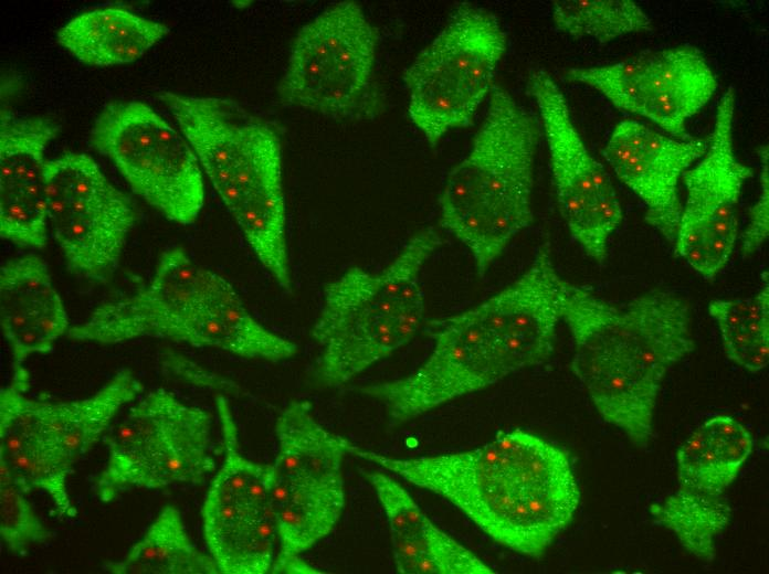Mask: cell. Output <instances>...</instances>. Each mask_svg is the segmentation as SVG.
<instances>
[{
	"label": "cell",
	"mask_w": 769,
	"mask_h": 574,
	"mask_svg": "<svg viewBox=\"0 0 769 574\" xmlns=\"http://www.w3.org/2000/svg\"><path fill=\"white\" fill-rule=\"evenodd\" d=\"M549 241L510 285L481 304L429 322L433 349L410 375L361 387L401 426L463 395L546 361L560 316V284Z\"/></svg>",
	"instance_id": "obj_1"
},
{
	"label": "cell",
	"mask_w": 769,
	"mask_h": 574,
	"mask_svg": "<svg viewBox=\"0 0 769 574\" xmlns=\"http://www.w3.org/2000/svg\"><path fill=\"white\" fill-rule=\"evenodd\" d=\"M350 455L444 498L494 541L534 559L569 525L580 502L568 454L520 428L457 453L402 459L354 445Z\"/></svg>",
	"instance_id": "obj_2"
},
{
	"label": "cell",
	"mask_w": 769,
	"mask_h": 574,
	"mask_svg": "<svg viewBox=\"0 0 769 574\" xmlns=\"http://www.w3.org/2000/svg\"><path fill=\"white\" fill-rule=\"evenodd\" d=\"M560 297L572 372L607 423L647 446L663 380L695 348L688 304L654 289L615 305L563 278Z\"/></svg>",
	"instance_id": "obj_3"
},
{
	"label": "cell",
	"mask_w": 769,
	"mask_h": 574,
	"mask_svg": "<svg viewBox=\"0 0 769 574\" xmlns=\"http://www.w3.org/2000/svg\"><path fill=\"white\" fill-rule=\"evenodd\" d=\"M159 98L260 263L291 293L278 129L229 98L172 92Z\"/></svg>",
	"instance_id": "obj_4"
},
{
	"label": "cell",
	"mask_w": 769,
	"mask_h": 574,
	"mask_svg": "<svg viewBox=\"0 0 769 574\" xmlns=\"http://www.w3.org/2000/svg\"><path fill=\"white\" fill-rule=\"evenodd\" d=\"M538 139L537 120L494 85L470 153L445 179L440 223L470 251L481 277L533 222Z\"/></svg>",
	"instance_id": "obj_5"
},
{
	"label": "cell",
	"mask_w": 769,
	"mask_h": 574,
	"mask_svg": "<svg viewBox=\"0 0 769 574\" xmlns=\"http://www.w3.org/2000/svg\"><path fill=\"white\" fill-rule=\"evenodd\" d=\"M441 244L439 232L425 227L381 272L352 266L325 287L312 328L323 384L350 381L414 338L425 312L421 272Z\"/></svg>",
	"instance_id": "obj_6"
},
{
	"label": "cell",
	"mask_w": 769,
	"mask_h": 574,
	"mask_svg": "<svg viewBox=\"0 0 769 574\" xmlns=\"http://www.w3.org/2000/svg\"><path fill=\"white\" fill-rule=\"evenodd\" d=\"M30 385L27 370L12 373L0 391V464L27 493L45 492L59 517L74 518L69 475L144 386L128 368L119 369L93 395L76 401L33 400L25 394Z\"/></svg>",
	"instance_id": "obj_7"
},
{
	"label": "cell",
	"mask_w": 769,
	"mask_h": 574,
	"mask_svg": "<svg viewBox=\"0 0 769 574\" xmlns=\"http://www.w3.org/2000/svg\"><path fill=\"white\" fill-rule=\"evenodd\" d=\"M379 35L355 1L324 10L295 35L277 86L287 107L362 120L384 108L375 79Z\"/></svg>",
	"instance_id": "obj_8"
},
{
	"label": "cell",
	"mask_w": 769,
	"mask_h": 574,
	"mask_svg": "<svg viewBox=\"0 0 769 574\" xmlns=\"http://www.w3.org/2000/svg\"><path fill=\"white\" fill-rule=\"evenodd\" d=\"M212 416L157 389L104 434L107 460L94 481L102 502L133 489L198 485L214 471Z\"/></svg>",
	"instance_id": "obj_9"
},
{
	"label": "cell",
	"mask_w": 769,
	"mask_h": 574,
	"mask_svg": "<svg viewBox=\"0 0 769 574\" xmlns=\"http://www.w3.org/2000/svg\"><path fill=\"white\" fill-rule=\"evenodd\" d=\"M506 51L497 18L460 3L443 30L407 67L408 114L426 141L436 146L450 130L472 124Z\"/></svg>",
	"instance_id": "obj_10"
},
{
	"label": "cell",
	"mask_w": 769,
	"mask_h": 574,
	"mask_svg": "<svg viewBox=\"0 0 769 574\" xmlns=\"http://www.w3.org/2000/svg\"><path fill=\"white\" fill-rule=\"evenodd\" d=\"M89 141L165 217L182 225L196 222L204 204L199 159L183 134L149 105L107 104L94 120Z\"/></svg>",
	"instance_id": "obj_11"
},
{
	"label": "cell",
	"mask_w": 769,
	"mask_h": 574,
	"mask_svg": "<svg viewBox=\"0 0 769 574\" xmlns=\"http://www.w3.org/2000/svg\"><path fill=\"white\" fill-rule=\"evenodd\" d=\"M46 217L69 270L108 281L136 222L128 195L86 153L66 152L45 166Z\"/></svg>",
	"instance_id": "obj_12"
},
{
	"label": "cell",
	"mask_w": 769,
	"mask_h": 574,
	"mask_svg": "<svg viewBox=\"0 0 769 574\" xmlns=\"http://www.w3.org/2000/svg\"><path fill=\"white\" fill-rule=\"evenodd\" d=\"M223 461L210 482L201 514L209 554L223 574L271 572L278 536L272 511L273 466L246 458L228 400L215 397Z\"/></svg>",
	"instance_id": "obj_13"
},
{
	"label": "cell",
	"mask_w": 769,
	"mask_h": 574,
	"mask_svg": "<svg viewBox=\"0 0 769 574\" xmlns=\"http://www.w3.org/2000/svg\"><path fill=\"white\" fill-rule=\"evenodd\" d=\"M526 86L541 118L562 217L584 253L602 264L608 256L609 238L623 219L614 187L583 142L565 95L551 75L544 68H534Z\"/></svg>",
	"instance_id": "obj_14"
},
{
	"label": "cell",
	"mask_w": 769,
	"mask_h": 574,
	"mask_svg": "<svg viewBox=\"0 0 769 574\" xmlns=\"http://www.w3.org/2000/svg\"><path fill=\"white\" fill-rule=\"evenodd\" d=\"M735 104L730 86L718 103L705 153L682 176L686 200L674 240L675 253L709 280L731 257L739 235V198L754 173L735 155Z\"/></svg>",
	"instance_id": "obj_15"
},
{
	"label": "cell",
	"mask_w": 769,
	"mask_h": 574,
	"mask_svg": "<svg viewBox=\"0 0 769 574\" xmlns=\"http://www.w3.org/2000/svg\"><path fill=\"white\" fill-rule=\"evenodd\" d=\"M565 78L598 91L620 110L650 119L671 137L692 139L686 121L713 97L717 78L703 53L681 45L623 61L572 67Z\"/></svg>",
	"instance_id": "obj_16"
},
{
	"label": "cell",
	"mask_w": 769,
	"mask_h": 574,
	"mask_svg": "<svg viewBox=\"0 0 769 574\" xmlns=\"http://www.w3.org/2000/svg\"><path fill=\"white\" fill-rule=\"evenodd\" d=\"M228 283L197 263L181 247L165 251L149 284L139 291L97 307L67 337L115 344L138 338L167 339L190 312Z\"/></svg>",
	"instance_id": "obj_17"
},
{
	"label": "cell",
	"mask_w": 769,
	"mask_h": 574,
	"mask_svg": "<svg viewBox=\"0 0 769 574\" xmlns=\"http://www.w3.org/2000/svg\"><path fill=\"white\" fill-rule=\"evenodd\" d=\"M706 149V140H680L624 120L614 127L602 153L617 177L644 203L647 224L674 243L682 212L678 181Z\"/></svg>",
	"instance_id": "obj_18"
},
{
	"label": "cell",
	"mask_w": 769,
	"mask_h": 574,
	"mask_svg": "<svg viewBox=\"0 0 769 574\" xmlns=\"http://www.w3.org/2000/svg\"><path fill=\"white\" fill-rule=\"evenodd\" d=\"M59 131L46 116L1 111L0 234L15 245L32 249L46 245L44 153Z\"/></svg>",
	"instance_id": "obj_19"
},
{
	"label": "cell",
	"mask_w": 769,
	"mask_h": 574,
	"mask_svg": "<svg viewBox=\"0 0 769 574\" xmlns=\"http://www.w3.org/2000/svg\"><path fill=\"white\" fill-rule=\"evenodd\" d=\"M752 449V436L740 422L727 415L708 418L678 448V489L663 504L729 519L724 495Z\"/></svg>",
	"instance_id": "obj_20"
},
{
	"label": "cell",
	"mask_w": 769,
	"mask_h": 574,
	"mask_svg": "<svg viewBox=\"0 0 769 574\" xmlns=\"http://www.w3.org/2000/svg\"><path fill=\"white\" fill-rule=\"evenodd\" d=\"M0 325L12 357V372L25 370L35 353H49L70 330L69 316L49 266L36 254H25L0 269Z\"/></svg>",
	"instance_id": "obj_21"
},
{
	"label": "cell",
	"mask_w": 769,
	"mask_h": 574,
	"mask_svg": "<svg viewBox=\"0 0 769 574\" xmlns=\"http://www.w3.org/2000/svg\"><path fill=\"white\" fill-rule=\"evenodd\" d=\"M361 471L384 511L399 573H495L471 550L439 529L392 477L381 471Z\"/></svg>",
	"instance_id": "obj_22"
},
{
	"label": "cell",
	"mask_w": 769,
	"mask_h": 574,
	"mask_svg": "<svg viewBox=\"0 0 769 574\" xmlns=\"http://www.w3.org/2000/svg\"><path fill=\"white\" fill-rule=\"evenodd\" d=\"M168 339L271 362L292 358L298 350L294 342L263 327L247 311L229 281L188 315Z\"/></svg>",
	"instance_id": "obj_23"
},
{
	"label": "cell",
	"mask_w": 769,
	"mask_h": 574,
	"mask_svg": "<svg viewBox=\"0 0 769 574\" xmlns=\"http://www.w3.org/2000/svg\"><path fill=\"white\" fill-rule=\"evenodd\" d=\"M169 33L160 22L123 7L81 13L57 31V42L78 61L95 66L128 64Z\"/></svg>",
	"instance_id": "obj_24"
},
{
	"label": "cell",
	"mask_w": 769,
	"mask_h": 574,
	"mask_svg": "<svg viewBox=\"0 0 769 574\" xmlns=\"http://www.w3.org/2000/svg\"><path fill=\"white\" fill-rule=\"evenodd\" d=\"M275 431L278 450L272 464L274 478L297 483L344 480L341 465L354 443L324 428L308 402H291L278 415Z\"/></svg>",
	"instance_id": "obj_25"
},
{
	"label": "cell",
	"mask_w": 769,
	"mask_h": 574,
	"mask_svg": "<svg viewBox=\"0 0 769 574\" xmlns=\"http://www.w3.org/2000/svg\"><path fill=\"white\" fill-rule=\"evenodd\" d=\"M344 507V480L296 483L273 475L272 511L280 545L275 561L301 556L325 538L336 525Z\"/></svg>",
	"instance_id": "obj_26"
},
{
	"label": "cell",
	"mask_w": 769,
	"mask_h": 574,
	"mask_svg": "<svg viewBox=\"0 0 769 574\" xmlns=\"http://www.w3.org/2000/svg\"><path fill=\"white\" fill-rule=\"evenodd\" d=\"M103 568L113 574L220 573L213 557L192 543L173 506L162 508L122 560L107 561Z\"/></svg>",
	"instance_id": "obj_27"
},
{
	"label": "cell",
	"mask_w": 769,
	"mask_h": 574,
	"mask_svg": "<svg viewBox=\"0 0 769 574\" xmlns=\"http://www.w3.org/2000/svg\"><path fill=\"white\" fill-rule=\"evenodd\" d=\"M708 311L718 326L727 357L756 373L769 361V286L766 278L752 296L715 299Z\"/></svg>",
	"instance_id": "obj_28"
},
{
	"label": "cell",
	"mask_w": 769,
	"mask_h": 574,
	"mask_svg": "<svg viewBox=\"0 0 769 574\" xmlns=\"http://www.w3.org/2000/svg\"><path fill=\"white\" fill-rule=\"evenodd\" d=\"M556 28L575 38H592L608 43L621 36L652 29V20L631 0L554 1Z\"/></svg>",
	"instance_id": "obj_29"
},
{
	"label": "cell",
	"mask_w": 769,
	"mask_h": 574,
	"mask_svg": "<svg viewBox=\"0 0 769 574\" xmlns=\"http://www.w3.org/2000/svg\"><path fill=\"white\" fill-rule=\"evenodd\" d=\"M8 468L0 464V535L7 549L24 555L32 546L48 542L45 528Z\"/></svg>",
	"instance_id": "obj_30"
},
{
	"label": "cell",
	"mask_w": 769,
	"mask_h": 574,
	"mask_svg": "<svg viewBox=\"0 0 769 574\" xmlns=\"http://www.w3.org/2000/svg\"><path fill=\"white\" fill-rule=\"evenodd\" d=\"M757 153L760 162V187L757 201L750 209L749 222L741 234L740 251L744 257L759 251L769 234L768 146L761 145Z\"/></svg>",
	"instance_id": "obj_31"
}]
</instances>
